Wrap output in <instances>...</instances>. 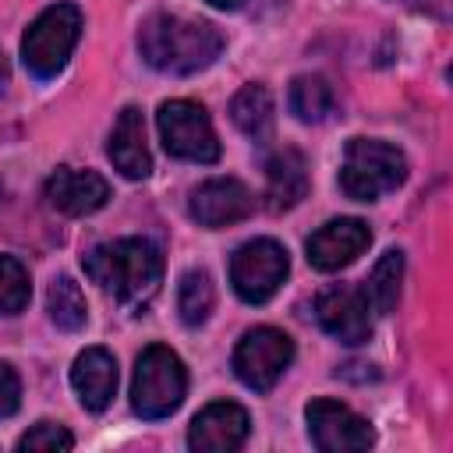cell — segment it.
Here are the masks:
<instances>
[{
	"label": "cell",
	"instance_id": "cell-1",
	"mask_svg": "<svg viewBox=\"0 0 453 453\" xmlns=\"http://www.w3.org/2000/svg\"><path fill=\"white\" fill-rule=\"evenodd\" d=\"M138 53L163 74H195L223 53V32L180 14H149L138 28Z\"/></svg>",
	"mask_w": 453,
	"mask_h": 453
},
{
	"label": "cell",
	"instance_id": "cell-2",
	"mask_svg": "<svg viewBox=\"0 0 453 453\" xmlns=\"http://www.w3.org/2000/svg\"><path fill=\"white\" fill-rule=\"evenodd\" d=\"M85 276L113 294L120 304L142 308L163 280V251L149 237H117L81 255Z\"/></svg>",
	"mask_w": 453,
	"mask_h": 453
},
{
	"label": "cell",
	"instance_id": "cell-3",
	"mask_svg": "<svg viewBox=\"0 0 453 453\" xmlns=\"http://www.w3.org/2000/svg\"><path fill=\"white\" fill-rule=\"evenodd\" d=\"M407 180V156L379 138H350L340 166V191L354 202H375Z\"/></svg>",
	"mask_w": 453,
	"mask_h": 453
},
{
	"label": "cell",
	"instance_id": "cell-4",
	"mask_svg": "<svg viewBox=\"0 0 453 453\" xmlns=\"http://www.w3.org/2000/svg\"><path fill=\"white\" fill-rule=\"evenodd\" d=\"M184 393H188L184 361L163 343L145 347L138 354L134 379H131V407H134V414L145 418V421L170 418L184 403Z\"/></svg>",
	"mask_w": 453,
	"mask_h": 453
},
{
	"label": "cell",
	"instance_id": "cell-5",
	"mask_svg": "<svg viewBox=\"0 0 453 453\" xmlns=\"http://www.w3.org/2000/svg\"><path fill=\"white\" fill-rule=\"evenodd\" d=\"M81 35V11L74 4H53L46 7L21 35V64L32 78H57Z\"/></svg>",
	"mask_w": 453,
	"mask_h": 453
},
{
	"label": "cell",
	"instance_id": "cell-6",
	"mask_svg": "<svg viewBox=\"0 0 453 453\" xmlns=\"http://www.w3.org/2000/svg\"><path fill=\"white\" fill-rule=\"evenodd\" d=\"M163 149L188 163H216L219 159V138L212 131V120L202 103L191 99H170L156 113Z\"/></svg>",
	"mask_w": 453,
	"mask_h": 453
},
{
	"label": "cell",
	"instance_id": "cell-7",
	"mask_svg": "<svg viewBox=\"0 0 453 453\" xmlns=\"http://www.w3.org/2000/svg\"><path fill=\"white\" fill-rule=\"evenodd\" d=\"M290 361H294V340L276 326H255L234 347V372L255 393H269L280 382V375L290 368Z\"/></svg>",
	"mask_w": 453,
	"mask_h": 453
},
{
	"label": "cell",
	"instance_id": "cell-8",
	"mask_svg": "<svg viewBox=\"0 0 453 453\" xmlns=\"http://www.w3.org/2000/svg\"><path fill=\"white\" fill-rule=\"evenodd\" d=\"M287 269H290V258H287V248L273 237H255L248 244H241L230 258V283L237 290L241 301L248 304H265L280 283L287 280Z\"/></svg>",
	"mask_w": 453,
	"mask_h": 453
},
{
	"label": "cell",
	"instance_id": "cell-9",
	"mask_svg": "<svg viewBox=\"0 0 453 453\" xmlns=\"http://www.w3.org/2000/svg\"><path fill=\"white\" fill-rule=\"evenodd\" d=\"M304 421H308V435L322 453H357L368 449L375 442V432L368 425V418H361L357 411H350L340 400L319 396L304 407Z\"/></svg>",
	"mask_w": 453,
	"mask_h": 453
},
{
	"label": "cell",
	"instance_id": "cell-10",
	"mask_svg": "<svg viewBox=\"0 0 453 453\" xmlns=\"http://www.w3.org/2000/svg\"><path fill=\"white\" fill-rule=\"evenodd\" d=\"M319 326L336 336L340 343H365L372 340V308L361 287L354 283H333L315 297Z\"/></svg>",
	"mask_w": 453,
	"mask_h": 453
},
{
	"label": "cell",
	"instance_id": "cell-11",
	"mask_svg": "<svg viewBox=\"0 0 453 453\" xmlns=\"http://www.w3.org/2000/svg\"><path fill=\"white\" fill-rule=\"evenodd\" d=\"M255 209V198L251 191L234 180V177H212V180H202L195 191H191V202H188V212L198 226H209V230H219V226H230V223H241L248 219Z\"/></svg>",
	"mask_w": 453,
	"mask_h": 453
},
{
	"label": "cell",
	"instance_id": "cell-12",
	"mask_svg": "<svg viewBox=\"0 0 453 453\" xmlns=\"http://www.w3.org/2000/svg\"><path fill=\"white\" fill-rule=\"evenodd\" d=\"M368 244H372L368 223L354 219V216H340V219H329L326 226H319L304 248H308V262L319 273H336V269L350 265Z\"/></svg>",
	"mask_w": 453,
	"mask_h": 453
},
{
	"label": "cell",
	"instance_id": "cell-13",
	"mask_svg": "<svg viewBox=\"0 0 453 453\" xmlns=\"http://www.w3.org/2000/svg\"><path fill=\"white\" fill-rule=\"evenodd\" d=\"M248 411L234 400H216L209 407H202L188 428V446L198 453H230L237 446H244L248 439Z\"/></svg>",
	"mask_w": 453,
	"mask_h": 453
},
{
	"label": "cell",
	"instance_id": "cell-14",
	"mask_svg": "<svg viewBox=\"0 0 453 453\" xmlns=\"http://www.w3.org/2000/svg\"><path fill=\"white\" fill-rule=\"evenodd\" d=\"M46 202L64 216H92L110 202V184L96 170L57 166L46 180Z\"/></svg>",
	"mask_w": 453,
	"mask_h": 453
},
{
	"label": "cell",
	"instance_id": "cell-15",
	"mask_svg": "<svg viewBox=\"0 0 453 453\" xmlns=\"http://www.w3.org/2000/svg\"><path fill=\"white\" fill-rule=\"evenodd\" d=\"M106 156L127 180H145L152 173V156L145 145V117L138 106L120 110L113 131H110V142H106Z\"/></svg>",
	"mask_w": 453,
	"mask_h": 453
},
{
	"label": "cell",
	"instance_id": "cell-16",
	"mask_svg": "<svg viewBox=\"0 0 453 453\" xmlns=\"http://www.w3.org/2000/svg\"><path fill=\"white\" fill-rule=\"evenodd\" d=\"M71 386L85 411H106L117 393V361L106 347H85L71 365Z\"/></svg>",
	"mask_w": 453,
	"mask_h": 453
},
{
	"label": "cell",
	"instance_id": "cell-17",
	"mask_svg": "<svg viewBox=\"0 0 453 453\" xmlns=\"http://www.w3.org/2000/svg\"><path fill=\"white\" fill-rule=\"evenodd\" d=\"M308 195V163L301 149H280L265 163V209L287 212Z\"/></svg>",
	"mask_w": 453,
	"mask_h": 453
},
{
	"label": "cell",
	"instance_id": "cell-18",
	"mask_svg": "<svg viewBox=\"0 0 453 453\" xmlns=\"http://www.w3.org/2000/svg\"><path fill=\"white\" fill-rule=\"evenodd\" d=\"M230 120L237 124V131H244L251 142H269L273 124H276V106H273V92L258 81L244 85L234 99H230Z\"/></svg>",
	"mask_w": 453,
	"mask_h": 453
},
{
	"label": "cell",
	"instance_id": "cell-19",
	"mask_svg": "<svg viewBox=\"0 0 453 453\" xmlns=\"http://www.w3.org/2000/svg\"><path fill=\"white\" fill-rule=\"evenodd\" d=\"M400 283H403V251L400 248H389L382 251V258L372 265L368 280H365V297H368V308L379 311V315H389L400 301Z\"/></svg>",
	"mask_w": 453,
	"mask_h": 453
},
{
	"label": "cell",
	"instance_id": "cell-20",
	"mask_svg": "<svg viewBox=\"0 0 453 453\" xmlns=\"http://www.w3.org/2000/svg\"><path fill=\"white\" fill-rule=\"evenodd\" d=\"M287 103H290V113H294L301 124H322V120L333 113L336 96H333V85H329L322 74H297V78L290 81Z\"/></svg>",
	"mask_w": 453,
	"mask_h": 453
},
{
	"label": "cell",
	"instance_id": "cell-21",
	"mask_svg": "<svg viewBox=\"0 0 453 453\" xmlns=\"http://www.w3.org/2000/svg\"><path fill=\"white\" fill-rule=\"evenodd\" d=\"M46 311H50L53 326L64 329V333H78L88 322L85 294L71 276H53V283L46 290Z\"/></svg>",
	"mask_w": 453,
	"mask_h": 453
},
{
	"label": "cell",
	"instance_id": "cell-22",
	"mask_svg": "<svg viewBox=\"0 0 453 453\" xmlns=\"http://www.w3.org/2000/svg\"><path fill=\"white\" fill-rule=\"evenodd\" d=\"M216 304V287L205 269H188L177 287V311L188 326H202Z\"/></svg>",
	"mask_w": 453,
	"mask_h": 453
},
{
	"label": "cell",
	"instance_id": "cell-23",
	"mask_svg": "<svg viewBox=\"0 0 453 453\" xmlns=\"http://www.w3.org/2000/svg\"><path fill=\"white\" fill-rule=\"evenodd\" d=\"M32 283L28 269L14 255H0V315H18L28 308Z\"/></svg>",
	"mask_w": 453,
	"mask_h": 453
},
{
	"label": "cell",
	"instance_id": "cell-24",
	"mask_svg": "<svg viewBox=\"0 0 453 453\" xmlns=\"http://www.w3.org/2000/svg\"><path fill=\"white\" fill-rule=\"evenodd\" d=\"M71 446H74V435L57 421H39L18 439V449H25V453H57V449H71Z\"/></svg>",
	"mask_w": 453,
	"mask_h": 453
},
{
	"label": "cell",
	"instance_id": "cell-25",
	"mask_svg": "<svg viewBox=\"0 0 453 453\" xmlns=\"http://www.w3.org/2000/svg\"><path fill=\"white\" fill-rule=\"evenodd\" d=\"M18 407H21V379L7 361H0V418H11Z\"/></svg>",
	"mask_w": 453,
	"mask_h": 453
},
{
	"label": "cell",
	"instance_id": "cell-26",
	"mask_svg": "<svg viewBox=\"0 0 453 453\" xmlns=\"http://www.w3.org/2000/svg\"><path fill=\"white\" fill-rule=\"evenodd\" d=\"M7 85H11V67H7L4 53H0V96H7Z\"/></svg>",
	"mask_w": 453,
	"mask_h": 453
},
{
	"label": "cell",
	"instance_id": "cell-27",
	"mask_svg": "<svg viewBox=\"0 0 453 453\" xmlns=\"http://www.w3.org/2000/svg\"><path fill=\"white\" fill-rule=\"evenodd\" d=\"M205 4H212V7H219V11H234V7H241L244 0H205Z\"/></svg>",
	"mask_w": 453,
	"mask_h": 453
},
{
	"label": "cell",
	"instance_id": "cell-28",
	"mask_svg": "<svg viewBox=\"0 0 453 453\" xmlns=\"http://www.w3.org/2000/svg\"><path fill=\"white\" fill-rule=\"evenodd\" d=\"M407 4H418V0H407Z\"/></svg>",
	"mask_w": 453,
	"mask_h": 453
}]
</instances>
